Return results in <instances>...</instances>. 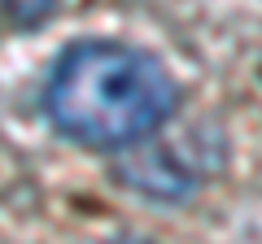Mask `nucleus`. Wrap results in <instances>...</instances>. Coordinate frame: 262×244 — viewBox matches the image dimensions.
I'll use <instances>...</instances> for the list:
<instances>
[{
	"instance_id": "1",
	"label": "nucleus",
	"mask_w": 262,
	"mask_h": 244,
	"mask_svg": "<svg viewBox=\"0 0 262 244\" xmlns=\"http://www.w3.org/2000/svg\"><path fill=\"white\" fill-rule=\"evenodd\" d=\"M179 105L170 70L153 53L118 39H83L57 57L44 109L66 140L96 153H122L166 127Z\"/></svg>"
},
{
	"instance_id": "2",
	"label": "nucleus",
	"mask_w": 262,
	"mask_h": 244,
	"mask_svg": "<svg viewBox=\"0 0 262 244\" xmlns=\"http://www.w3.org/2000/svg\"><path fill=\"white\" fill-rule=\"evenodd\" d=\"M118 179L127 188L153 197V201H179L206 179V170L196 166V161H188V149L140 140V144H131V149H122Z\"/></svg>"
},
{
	"instance_id": "3",
	"label": "nucleus",
	"mask_w": 262,
	"mask_h": 244,
	"mask_svg": "<svg viewBox=\"0 0 262 244\" xmlns=\"http://www.w3.org/2000/svg\"><path fill=\"white\" fill-rule=\"evenodd\" d=\"M0 9L9 13V22H18V27H35V22H44L57 9V0H0Z\"/></svg>"
},
{
	"instance_id": "4",
	"label": "nucleus",
	"mask_w": 262,
	"mask_h": 244,
	"mask_svg": "<svg viewBox=\"0 0 262 244\" xmlns=\"http://www.w3.org/2000/svg\"><path fill=\"white\" fill-rule=\"evenodd\" d=\"M101 244H144V240H101Z\"/></svg>"
}]
</instances>
